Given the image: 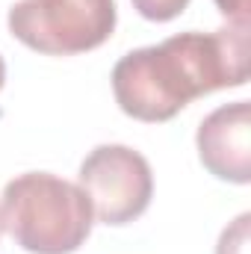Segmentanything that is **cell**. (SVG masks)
I'll list each match as a JSON object with an SVG mask.
<instances>
[{"mask_svg": "<svg viewBox=\"0 0 251 254\" xmlns=\"http://www.w3.org/2000/svg\"><path fill=\"white\" fill-rule=\"evenodd\" d=\"M201 166L228 184L246 187L251 181V107L234 101L213 110L195 133Z\"/></svg>", "mask_w": 251, "mask_h": 254, "instance_id": "obj_5", "label": "cell"}, {"mask_svg": "<svg viewBox=\"0 0 251 254\" xmlns=\"http://www.w3.org/2000/svg\"><path fill=\"white\" fill-rule=\"evenodd\" d=\"M116 21V0H18L6 15L9 33L45 57H77L101 48Z\"/></svg>", "mask_w": 251, "mask_h": 254, "instance_id": "obj_3", "label": "cell"}, {"mask_svg": "<svg viewBox=\"0 0 251 254\" xmlns=\"http://www.w3.org/2000/svg\"><path fill=\"white\" fill-rule=\"evenodd\" d=\"M219 12L231 21V24H246L249 27V9L251 0H216Z\"/></svg>", "mask_w": 251, "mask_h": 254, "instance_id": "obj_8", "label": "cell"}, {"mask_svg": "<svg viewBox=\"0 0 251 254\" xmlns=\"http://www.w3.org/2000/svg\"><path fill=\"white\" fill-rule=\"evenodd\" d=\"M3 83H6V63H3V57H0V89H3Z\"/></svg>", "mask_w": 251, "mask_h": 254, "instance_id": "obj_9", "label": "cell"}, {"mask_svg": "<svg viewBox=\"0 0 251 254\" xmlns=\"http://www.w3.org/2000/svg\"><path fill=\"white\" fill-rule=\"evenodd\" d=\"M249 80V27L231 24L216 33H178L160 45L125 54L113 68V95L122 113L160 125L195 98L237 89Z\"/></svg>", "mask_w": 251, "mask_h": 254, "instance_id": "obj_1", "label": "cell"}, {"mask_svg": "<svg viewBox=\"0 0 251 254\" xmlns=\"http://www.w3.org/2000/svg\"><path fill=\"white\" fill-rule=\"evenodd\" d=\"M77 178L101 225L122 228L136 222L154 198L148 160L127 145H98L80 163Z\"/></svg>", "mask_w": 251, "mask_h": 254, "instance_id": "obj_4", "label": "cell"}, {"mask_svg": "<svg viewBox=\"0 0 251 254\" xmlns=\"http://www.w3.org/2000/svg\"><path fill=\"white\" fill-rule=\"evenodd\" d=\"M95 213L80 190L51 172H27L0 195V231L30 254H74L92 234Z\"/></svg>", "mask_w": 251, "mask_h": 254, "instance_id": "obj_2", "label": "cell"}, {"mask_svg": "<svg viewBox=\"0 0 251 254\" xmlns=\"http://www.w3.org/2000/svg\"><path fill=\"white\" fill-rule=\"evenodd\" d=\"M187 6H189V0H133V9L142 18L157 21V24H166V21L178 18Z\"/></svg>", "mask_w": 251, "mask_h": 254, "instance_id": "obj_7", "label": "cell"}, {"mask_svg": "<svg viewBox=\"0 0 251 254\" xmlns=\"http://www.w3.org/2000/svg\"><path fill=\"white\" fill-rule=\"evenodd\" d=\"M249 222L251 216L243 213L231 228H225L222 237H219L216 254H249Z\"/></svg>", "mask_w": 251, "mask_h": 254, "instance_id": "obj_6", "label": "cell"}]
</instances>
